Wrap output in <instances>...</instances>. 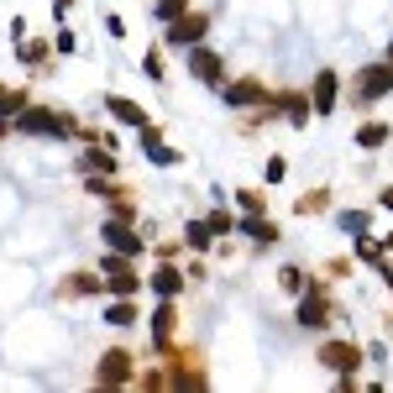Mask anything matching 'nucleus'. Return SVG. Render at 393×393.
<instances>
[{"mask_svg":"<svg viewBox=\"0 0 393 393\" xmlns=\"http://www.w3.org/2000/svg\"><path fill=\"white\" fill-rule=\"evenodd\" d=\"M325 367H336V372H351V367H357V346H346V341L325 346Z\"/></svg>","mask_w":393,"mask_h":393,"instance_id":"1","label":"nucleus"},{"mask_svg":"<svg viewBox=\"0 0 393 393\" xmlns=\"http://www.w3.org/2000/svg\"><path fill=\"white\" fill-rule=\"evenodd\" d=\"M199 37H205V21H199V16H179V26H173V32H168V43H199Z\"/></svg>","mask_w":393,"mask_h":393,"instance_id":"2","label":"nucleus"},{"mask_svg":"<svg viewBox=\"0 0 393 393\" xmlns=\"http://www.w3.org/2000/svg\"><path fill=\"white\" fill-rule=\"evenodd\" d=\"M21 126H26V131H58V137H63V131H69V121H63V116H21Z\"/></svg>","mask_w":393,"mask_h":393,"instance_id":"3","label":"nucleus"},{"mask_svg":"<svg viewBox=\"0 0 393 393\" xmlns=\"http://www.w3.org/2000/svg\"><path fill=\"white\" fill-rule=\"evenodd\" d=\"M315 105H320V116L336 105V74H320L315 79Z\"/></svg>","mask_w":393,"mask_h":393,"instance_id":"4","label":"nucleus"},{"mask_svg":"<svg viewBox=\"0 0 393 393\" xmlns=\"http://www.w3.org/2000/svg\"><path fill=\"white\" fill-rule=\"evenodd\" d=\"M393 84V69H372L367 79H362V94H367V100H372V94H383Z\"/></svg>","mask_w":393,"mask_h":393,"instance_id":"5","label":"nucleus"},{"mask_svg":"<svg viewBox=\"0 0 393 393\" xmlns=\"http://www.w3.org/2000/svg\"><path fill=\"white\" fill-rule=\"evenodd\" d=\"M105 236H111V247H116V252H137V247H142V241L131 236L126 226H105Z\"/></svg>","mask_w":393,"mask_h":393,"instance_id":"6","label":"nucleus"},{"mask_svg":"<svg viewBox=\"0 0 393 393\" xmlns=\"http://www.w3.org/2000/svg\"><path fill=\"white\" fill-rule=\"evenodd\" d=\"M194 74L199 79H221V58H215V52H194Z\"/></svg>","mask_w":393,"mask_h":393,"instance_id":"7","label":"nucleus"},{"mask_svg":"<svg viewBox=\"0 0 393 393\" xmlns=\"http://www.w3.org/2000/svg\"><path fill=\"white\" fill-rule=\"evenodd\" d=\"M299 315H304V325H325V299H304Z\"/></svg>","mask_w":393,"mask_h":393,"instance_id":"8","label":"nucleus"},{"mask_svg":"<svg viewBox=\"0 0 393 393\" xmlns=\"http://www.w3.org/2000/svg\"><path fill=\"white\" fill-rule=\"evenodd\" d=\"M111 111H116L121 121H131V126H142V111H137L131 100H111Z\"/></svg>","mask_w":393,"mask_h":393,"instance_id":"9","label":"nucleus"},{"mask_svg":"<svg viewBox=\"0 0 393 393\" xmlns=\"http://www.w3.org/2000/svg\"><path fill=\"white\" fill-rule=\"evenodd\" d=\"M252 100H262V89H257V84H236L231 89V105H252Z\"/></svg>","mask_w":393,"mask_h":393,"instance_id":"10","label":"nucleus"},{"mask_svg":"<svg viewBox=\"0 0 393 393\" xmlns=\"http://www.w3.org/2000/svg\"><path fill=\"white\" fill-rule=\"evenodd\" d=\"M105 377H126V357H121V351L105 357Z\"/></svg>","mask_w":393,"mask_h":393,"instance_id":"11","label":"nucleus"},{"mask_svg":"<svg viewBox=\"0 0 393 393\" xmlns=\"http://www.w3.org/2000/svg\"><path fill=\"white\" fill-rule=\"evenodd\" d=\"M173 289H179V273H173V267H162V273H157V294H173Z\"/></svg>","mask_w":393,"mask_h":393,"instance_id":"12","label":"nucleus"},{"mask_svg":"<svg viewBox=\"0 0 393 393\" xmlns=\"http://www.w3.org/2000/svg\"><path fill=\"white\" fill-rule=\"evenodd\" d=\"M247 231H252L257 241H273V236H278V231H273V226H267V221H247Z\"/></svg>","mask_w":393,"mask_h":393,"instance_id":"13","label":"nucleus"},{"mask_svg":"<svg viewBox=\"0 0 393 393\" xmlns=\"http://www.w3.org/2000/svg\"><path fill=\"white\" fill-rule=\"evenodd\" d=\"M16 105H21L16 94H11V89H0V116H16Z\"/></svg>","mask_w":393,"mask_h":393,"instance_id":"14","label":"nucleus"},{"mask_svg":"<svg viewBox=\"0 0 393 393\" xmlns=\"http://www.w3.org/2000/svg\"><path fill=\"white\" fill-rule=\"evenodd\" d=\"M362 142L377 147V142H388V131H383V126H367V131H362Z\"/></svg>","mask_w":393,"mask_h":393,"instance_id":"15","label":"nucleus"}]
</instances>
